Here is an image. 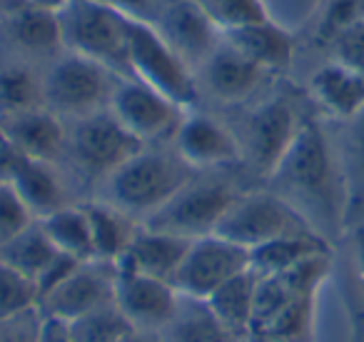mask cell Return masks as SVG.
Wrapping results in <instances>:
<instances>
[{
  "label": "cell",
  "mask_w": 364,
  "mask_h": 342,
  "mask_svg": "<svg viewBox=\"0 0 364 342\" xmlns=\"http://www.w3.org/2000/svg\"><path fill=\"white\" fill-rule=\"evenodd\" d=\"M46 108V88L33 71L23 66L0 68V120Z\"/></svg>",
  "instance_id": "30"
},
{
  "label": "cell",
  "mask_w": 364,
  "mask_h": 342,
  "mask_svg": "<svg viewBox=\"0 0 364 342\" xmlns=\"http://www.w3.org/2000/svg\"><path fill=\"white\" fill-rule=\"evenodd\" d=\"M304 118L307 115L284 95L259 103L245 120L242 138H237L242 160H247L257 175L269 177L292 147Z\"/></svg>",
  "instance_id": "10"
},
{
  "label": "cell",
  "mask_w": 364,
  "mask_h": 342,
  "mask_svg": "<svg viewBox=\"0 0 364 342\" xmlns=\"http://www.w3.org/2000/svg\"><path fill=\"white\" fill-rule=\"evenodd\" d=\"M41 322V310L23 312L11 320H0V342H38Z\"/></svg>",
  "instance_id": "38"
},
{
  "label": "cell",
  "mask_w": 364,
  "mask_h": 342,
  "mask_svg": "<svg viewBox=\"0 0 364 342\" xmlns=\"http://www.w3.org/2000/svg\"><path fill=\"white\" fill-rule=\"evenodd\" d=\"M127 58H130V78L155 88L180 108L198 103L200 90L193 68L162 41V36L152 26L130 21Z\"/></svg>",
  "instance_id": "8"
},
{
  "label": "cell",
  "mask_w": 364,
  "mask_h": 342,
  "mask_svg": "<svg viewBox=\"0 0 364 342\" xmlns=\"http://www.w3.org/2000/svg\"><path fill=\"white\" fill-rule=\"evenodd\" d=\"M223 36L230 46H235L242 56L257 63L269 76L287 71L294 61V51H297L292 33L272 23L269 18L240 28H230V31H223Z\"/></svg>",
  "instance_id": "21"
},
{
  "label": "cell",
  "mask_w": 364,
  "mask_h": 342,
  "mask_svg": "<svg viewBox=\"0 0 364 342\" xmlns=\"http://www.w3.org/2000/svg\"><path fill=\"white\" fill-rule=\"evenodd\" d=\"M160 342H240L232 332L213 315L205 300L180 295V307L165 330H160Z\"/></svg>",
  "instance_id": "27"
},
{
  "label": "cell",
  "mask_w": 364,
  "mask_h": 342,
  "mask_svg": "<svg viewBox=\"0 0 364 342\" xmlns=\"http://www.w3.org/2000/svg\"><path fill=\"white\" fill-rule=\"evenodd\" d=\"M43 315V312H41ZM38 342H75L70 332V325L63 320H55V317H46L43 315L41 322V335H38Z\"/></svg>",
  "instance_id": "41"
},
{
  "label": "cell",
  "mask_w": 364,
  "mask_h": 342,
  "mask_svg": "<svg viewBox=\"0 0 364 342\" xmlns=\"http://www.w3.org/2000/svg\"><path fill=\"white\" fill-rule=\"evenodd\" d=\"M152 28L190 68L203 66L225 41L223 28L195 0H167Z\"/></svg>",
  "instance_id": "13"
},
{
  "label": "cell",
  "mask_w": 364,
  "mask_h": 342,
  "mask_svg": "<svg viewBox=\"0 0 364 342\" xmlns=\"http://www.w3.org/2000/svg\"><path fill=\"white\" fill-rule=\"evenodd\" d=\"M0 130L13 142L21 155L41 162H55L68 150V130L63 125L60 115H55L48 108L28 110L21 115L3 118Z\"/></svg>",
  "instance_id": "18"
},
{
  "label": "cell",
  "mask_w": 364,
  "mask_h": 342,
  "mask_svg": "<svg viewBox=\"0 0 364 342\" xmlns=\"http://www.w3.org/2000/svg\"><path fill=\"white\" fill-rule=\"evenodd\" d=\"M110 113L145 145L175 138L185 120V108L135 78L120 81L112 95Z\"/></svg>",
  "instance_id": "11"
},
{
  "label": "cell",
  "mask_w": 364,
  "mask_h": 342,
  "mask_svg": "<svg viewBox=\"0 0 364 342\" xmlns=\"http://www.w3.org/2000/svg\"><path fill=\"white\" fill-rule=\"evenodd\" d=\"M38 222L43 225V230H46V235L50 237L53 245L58 247V252L75 257V260H80V262L95 260L90 220H87L85 207L65 205Z\"/></svg>",
  "instance_id": "28"
},
{
  "label": "cell",
  "mask_w": 364,
  "mask_h": 342,
  "mask_svg": "<svg viewBox=\"0 0 364 342\" xmlns=\"http://www.w3.org/2000/svg\"><path fill=\"white\" fill-rule=\"evenodd\" d=\"M68 325H70L75 342H120L135 330L115 302L97 307V310L87 312V315L77 317L75 322H68Z\"/></svg>",
  "instance_id": "31"
},
{
  "label": "cell",
  "mask_w": 364,
  "mask_h": 342,
  "mask_svg": "<svg viewBox=\"0 0 364 342\" xmlns=\"http://www.w3.org/2000/svg\"><path fill=\"white\" fill-rule=\"evenodd\" d=\"M309 95L329 120L347 123L364 110V73L329 61L312 73Z\"/></svg>",
  "instance_id": "20"
},
{
  "label": "cell",
  "mask_w": 364,
  "mask_h": 342,
  "mask_svg": "<svg viewBox=\"0 0 364 342\" xmlns=\"http://www.w3.org/2000/svg\"><path fill=\"white\" fill-rule=\"evenodd\" d=\"M115 305L132 322L135 330L160 332L175 317L180 307V292L172 282L117 267Z\"/></svg>",
  "instance_id": "15"
},
{
  "label": "cell",
  "mask_w": 364,
  "mask_h": 342,
  "mask_svg": "<svg viewBox=\"0 0 364 342\" xmlns=\"http://www.w3.org/2000/svg\"><path fill=\"white\" fill-rule=\"evenodd\" d=\"M115 275L117 267L112 262H80V267L70 277H65L55 290H50L38 302V310L46 317L75 322L77 317L115 302Z\"/></svg>",
  "instance_id": "14"
},
{
  "label": "cell",
  "mask_w": 364,
  "mask_h": 342,
  "mask_svg": "<svg viewBox=\"0 0 364 342\" xmlns=\"http://www.w3.org/2000/svg\"><path fill=\"white\" fill-rule=\"evenodd\" d=\"M272 192L287 200L327 242L349 227L352 192L337 145L317 118L307 115L292 147L267 177Z\"/></svg>",
  "instance_id": "1"
},
{
  "label": "cell",
  "mask_w": 364,
  "mask_h": 342,
  "mask_svg": "<svg viewBox=\"0 0 364 342\" xmlns=\"http://www.w3.org/2000/svg\"><path fill=\"white\" fill-rule=\"evenodd\" d=\"M58 255L60 252L50 242V237L46 235V230H43V225L38 220L28 230H23L18 237H13L6 247H0V260L16 267L26 277H31L33 282H38V277L48 270V265Z\"/></svg>",
  "instance_id": "29"
},
{
  "label": "cell",
  "mask_w": 364,
  "mask_h": 342,
  "mask_svg": "<svg viewBox=\"0 0 364 342\" xmlns=\"http://www.w3.org/2000/svg\"><path fill=\"white\" fill-rule=\"evenodd\" d=\"M245 270H250L247 247L235 245L220 235H205L193 240L172 285L185 297L208 300L218 287Z\"/></svg>",
  "instance_id": "12"
},
{
  "label": "cell",
  "mask_w": 364,
  "mask_h": 342,
  "mask_svg": "<svg viewBox=\"0 0 364 342\" xmlns=\"http://www.w3.org/2000/svg\"><path fill=\"white\" fill-rule=\"evenodd\" d=\"M339 125H342V135H339V142H334V145H337V152L342 157L354 205V202L364 197V110L357 118L339 123ZM352 205H349V210H352Z\"/></svg>",
  "instance_id": "32"
},
{
  "label": "cell",
  "mask_w": 364,
  "mask_h": 342,
  "mask_svg": "<svg viewBox=\"0 0 364 342\" xmlns=\"http://www.w3.org/2000/svg\"><path fill=\"white\" fill-rule=\"evenodd\" d=\"M304 232L314 230L287 200H282L272 190H259L242 192L228 210V215L223 217L215 235L225 237L235 245L247 247V250H255V247L277 240V237L304 235Z\"/></svg>",
  "instance_id": "9"
},
{
  "label": "cell",
  "mask_w": 364,
  "mask_h": 342,
  "mask_svg": "<svg viewBox=\"0 0 364 342\" xmlns=\"http://www.w3.org/2000/svg\"><path fill=\"white\" fill-rule=\"evenodd\" d=\"M175 140V150L193 170H218L242 160L240 140L232 130L210 115H185Z\"/></svg>",
  "instance_id": "16"
},
{
  "label": "cell",
  "mask_w": 364,
  "mask_h": 342,
  "mask_svg": "<svg viewBox=\"0 0 364 342\" xmlns=\"http://www.w3.org/2000/svg\"><path fill=\"white\" fill-rule=\"evenodd\" d=\"M354 235V275H357L359 285L364 287V225L352 227Z\"/></svg>",
  "instance_id": "42"
},
{
  "label": "cell",
  "mask_w": 364,
  "mask_h": 342,
  "mask_svg": "<svg viewBox=\"0 0 364 342\" xmlns=\"http://www.w3.org/2000/svg\"><path fill=\"white\" fill-rule=\"evenodd\" d=\"M349 315H352L354 342H364V287L354 275L352 290H349Z\"/></svg>",
  "instance_id": "40"
},
{
  "label": "cell",
  "mask_w": 364,
  "mask_h": 342,
  "mask_svg": "<svg viewBox=\"0 0 364 342\" xmlns=\"http://www.w3.org/2000/svg\"><path fill=\"white\" fill-rule=\"evenodd\" d=\"M3 180H8L16 187V192L23 197L28 210L36 215V220H43V217L65 207V190H63V182L53 162H41L18 155V160L13 162V167Z\"/></svg>",
  "instance_id": "22"
},
{
  "label": "cell",
  "mask_w": 364,
  "mask_h": 342,
  "mask_svg": "<svg viewBox=\"0 0 364 342\" xmlns=\"http://www.w3.org/2000/svg\"><path fill=\"white\" fill-rule=\"evenodd\" d=\"M0 31L6 33L13 46L21 48L28 56L58 58L65 53L58 13L23 6L21 11L11 13V16H3V28Z\"/></svg>",
  "instance_id": "23"
},
{
  "label": "cell",
  "mask_w": 364,
  "mask_h": 342,
  "mask_svg": "<svg viewBox=\"0 0 364 342\" xmlns=\"http://www.w3.org/2000/svg\"><path fill=\"white\" fill-rule=\"evenodd\" d=\"M324 252H332V242L314 235V232L287 235L250 250V267L257 272V277H269L292 270L309 257L324 255Z\"/></svg>",
  "instance_id": "25"
},
{
  "label": "cell",
  "mask_w": 364,
  "mask_h": 342,
  "mask_svg": "<svg viewBox=\"0 0 364 342\" xmlns=\"http://www.w3.org/2000/svg\"><path fill=\"white\" fill-rule=\"evenodd\" d=\"M23 6H26V0H0V16H11Z\"/></svg>",
  "instance_id": "46"
},
{
  "label": "cell",
  "mask_w": 364,
  "mask_h": 342,
  "mask_svg": "<svg viewBox=\"0 0 364 342\" xmlns=\"http://www.w3.org/2000/svg\"><path fill=\"white\" fill-rule=\"evenodd\" d=\"M198 170L177 155V150H157L145 145L105 180V200L130 217H147L170 202Z\"/></svg>",
  "instance_id": "3"
},
{
  "label": "cell",
  "mask_w": 364,
  "mask_h": 342,
  "mask_svg": "<svg viewBox=\"0 0 364 342\" xmlns=\"http://www.w3.org/2000/svg\"><path fill=\"white\" fill-rule=\"evenodd\" d=\"M38 287L31 277L0 260V320L38 310Z\"/></svg>",
  "instance_id": "33"
},
{
  "label": "cell",
  "mask_w": 364,
  "mask_h": 342,
  "mask_svg": "<svg viewBox=\"0 0 364 342\" xmlns=\"http://www.w3.org/2000/svg\"><path fill=\"white\" fill-rule=\"evenodd\" d=\"M364 21V0H322L314 23V43L329 48L349 26Z\"/></svg>",
  "instance_id": "34"
},
{
  "label": "cell",
  "mask_w": 364,
  "mask_h": 342,
  "mask_svg": "<svg viewBox=\"0 0 364 342\" xmlns=\"http://www.w3.org/2000/svg\"><path fill=\"white\" fill-rule=\"evenodd\" d=\"M332 267V252L309 257L279 275L259 277L252 335L277 342H309L314 300Z\"/></svg>",
  "instance_id": "2"
},
{
  "label": "cell",
  "mask_w": 364,
  "mask_h": 342,
  "mask_svg": "<svg viewBox=\"0 0 364 342\" xmlns=\"http://www.w3.org/2000/svg\"><path fill=\"white\" fill-rule=\"evenodd\" d=\"M87 220H90V235H92V252L95 260L100 262H117L122 260V255L130 247L132 237H135L137 227L127 212H122L120 207L110 205V202H90L85 205Z\"/></svg>",
  "instance_id": "26"
},
{
  "label": "cell",
  "mask_w": 364,
  "mask_h": 342,
  "mask_svg": "<svg viewBox=\"0 0 364 342\" xmlns=\"http://www.w3.org/2000/svg\"><path fill=\"white\" fill-rule=\"evenodd\" d=\"M195 3H198L203 11H208L210 16H215V11H218V6L223 3V0H195Z\"/></svg>",
  "instance_id": "47"
},
{
  "label": "cell",
  "mask_w": 364,
  "mask_h": 342,
  "mask_svg": "<svg viewBox=\"0 0 364 342\" xmlns=\"http://www.w3.org/2000/svg\"><path fill=\"white\" fill-rule=\"evenodd\" d=\"M58 18L68 53L100 63L120 78H130V18L97 0H73L65 11L58 13Z\"/></svg>",
  "instance_id": "4"
},
{
  "label": "cell",
  "mask_w": 364,
  "mask_h": 342,
  "mask_svg": "<svg viewBox=\"0 0 364 342\" xmlns=\"http://www.w3.org/2000/svg\"><path fill=\"white\" fill-rule=\"evenodd\" d=\"M359 225H364V197L354 202L352 210H349V227H359Z\"/></svg>",
  "instance_id": "45"
},
{
  "label": "cell",
  "mask_w": 364,
  "mask_h": 342,
  "mask_svg": "<svg viewBox=\"0 0 364 342\" xmlns=\"http://www.w3.org/2000/svg\"><path fill=\"white\" fill-rule=\"evenodd\" d=\"M36 222V215L28 210L23 197L8 180H0V247H6L13 237Z\"/></svg>",
  "instance_id": "35"
},
{
  "label": "cell",
  "mask_w": 364,
  "mask_h": 342,
  "mask_svg": "<svg viewBox=\"0 0 364 342\" xmlns=\"http://www.w3.org/2000/svg\"><path fill=\"white\" fill-rule=\"evenodd\" d=\"M120 81L122 78L117 73L107 71L100 63L65 51L55 58L48 76L43 78L46 108L55 115L75 118V120L110 110Z\"/></svg>",
  "instance_id": "5"
},
{
  "label": "cell",
  "mask_w": 364,
  "mask_h": 342,
  "mask_svg": "<svg viewBox=\"0 0 364 342\" xmlns=\"http://www.w3.org/2000/svg\"><path fill=\"white\" fill-rule=\"evenodd\" d=\"M240 195L242 192L225 177L195 175L170 202H165L160 210L142 220V225L150 230L188 237V240L215 235L218 225Z\"/></svg>",
  "instance_id": "6"
},
{
  "label": "cell",
  "mask_w": 364,
  "mask_h": 342,
  "mask_svg": "<svg viewBox=\"0 0 364 342\" xmlns=\"http://www.w3.org/2000/svg\"><path fill=\"white\" fill-rule=\"evenodd\" d=\"M0 28H3V16H0Z\"/></svg>",
  "instance_id": "48"
},
{
  "label": "cell",
  "mask_w": 364,
  "mask_h": 342,
  "mask_svg": "<svg viewBox=\"0 0 364 342\" xmlns=\"http://www.w3.org/2000/svg\"><path fill=\"white\" fill-rule=\"evenodd\" d=\"M73 0H26V6L41 8V11H50V13H60L70 6Z\"/></svg>",
  "instance_id": "43"
},
{
  "label": "cell",
  "mask_w": 364,
  "mask_h": 342,
  "mask_svg": "<svg viewBox=\"0 0 364 342\" xmlns=\"http://www.w3.org/2000/svg\"><path fill=\"white\" fill-rule=\"evenodd\" d=\"M120 342H160V332H147V330H132L125 340Z\"/></svg>",
  "instance_id": "44"
},
{
  "label": "cell",
  "mask_w": 364,
  "mask_h": 342,
  "mask_svg": "<svg viewBox=\"0 0 364 342\" xmlns=\"http://www.w3.org/2000/svg\"><path fill=\"white\" fill-rule=\"evenodd\" d=\"M142 147L145 142L137 140L110 110H102L75 120L73 130H68L65 155L82 177L105 182Z\"/></svg>",
  "instance_id": "7"
},
{
  "label": "cell",
  "mask_w": 364,
  "mask_h": 342,
  "mask_svg": "<svg viewBox=\"0 0 364 342\" xmlns=\"http://www.w3.org/2000/svg\"><path fill=\"white\" fill-rule=\"evenodd\" d=\"M190 245H193V240H188V237L150 230V227L140 225L127 252L117 262V267L140 272V275L147 277H157V280L165 282H175L177 270H180L182 260L188 255Z\"/></svg>",
  "instance_id": "19"
},
{
  "label": "cell",
  "mask_w": 364,
  "mask_h": 342,
  "mask_svg": "<svg viewBox=\"0 0 364 342\" xmlns=\"http://www.w3.org/2000/svg\"><path fill=\"white\" fill-rule=\"evenodd\" d=\"M257 287H259V277L250 267V270L235 275L232 280H228L223 287H218L205 300L210 310H213V315L225 325V330L232 332L240 342H245L252 335Z\"/></svg>",
  "instance_id": "24"
},
{
  "label": "cell",
  "mask_w": 364,
  "mask_h": 342,
  "mask_svg": "<svg viewBox=\"0 0 364 342\" xmlns=\"http://www.w3.org/2000/svg\"><path fill=\"white\" fill-rule=\"evenodd\" d=\"M97 3L115 8L117 13H122V16L130 18V21H140V23L152 26L167 0H97Z\"/></svg>",
  "instance_id": "39"
},
{
  "label": "cell",
  "mask_w": 364,
  "mask_h": 342,
  "mask_svg": "<svg viewBox=\"0 0 364 342\" xmlns=\"http://www.w3.org/2000/svg\"><path fill=\"white\" fill-rule=\"evenodd\" d=\"M213 18L223 31H230V28L247 26V23L267 21L269 13L262 0H223Z\"/></svg>",
  "instance_id": "36"
},
{
  "label": "cell",
  "mask_w": 364,
  "mask_h": 342,
  "mask_svg": "<svg viewBox=\"0 0 364 342\" xmlns=\"http://www.w3.org/2000/svg\"><path fill=\"white\" fill-rule=\"evenodd\" d=\"M200 73H203V86L208 88L210 95L230 105L250 100L269 76L228 41L220 43L218 51L200 66Z\"/></svg>",
  "instance_id": "17"
},
{
  "label": "cell",
  "mask_w": 364,
  "mask_h": 342,
  "mask_svg": "<svg viewBox=\"0 0 364 342\" xmlns=\"http://www.w3.org/2000/svg\"><path fill=\"white\" fill-rule=\"evenodd\" d=\"M332 51V61L342 63V66L352 68L357 73H364V21L349 26L342 31L329 46Z\"/></svg>",
  "instance_id": "37"
}]
</instances>
